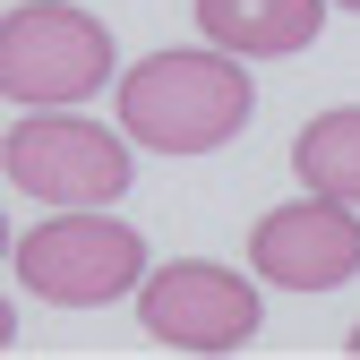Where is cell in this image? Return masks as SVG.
<instances>
[{"label": "cell", "mask_w": 360, "mask_h": 360, "mask_svg": "<svg viewBox=\"0 0 360 360\" xmlns=\"http://www.w3.org/2000/svg\"><path fill=\"white\" fill-rule=\"evenodd\" d=\"M9 275L52 309H103L146 283V240L129 223H112L103 206H60L9 249Z\"/></svg>", "instance_id": "2"}, {"label": "cell", "mask_w": 360, "mask_h": 360, "mask_svg": "<svg viewBox=\"0 0 360 360\" xmlns=\"http://www.w3.org/2000/svg\"><path fill=\"white\" fill-rule=\"evenodd\" d=\"M335 9H360V0H335Z\"/></svg>", "instance_id": "9"}, {"label": "cell", "mask_w": 360, "mask_h": 360, "mask_svg": "<svg viewBox=\"0 0 360 360\" xmlns=\"http://www.w3.org/2000/svg\"><path fill=\"white\" fill-rule=\"evenodd\" d=\"M249 275H232L214 257H172V266H155L138 283V326L155 343H172V352H240L257 335V318H266Z\"/></svg>", "instance_id": "5"}, {"label": "cell", "mask_w": 360, "mask_h": 360, "mask_svg": "<svg viewBox=\"0 0 360 360\" xmlns=\"http://www.w3.org/2000/svg\"><path fill=\"white\" fill-rule=\"evenodd\" d=\"M257 95L240 52L223 43H189V52H155L120 77V129L155 155H214L249 129Z\"/></svg>", "instance_id": "1"}, {"label": "cell", "mask_w": 360, "mask_h": 360, "mask_svg": "<svg viewBox=\"0 0 360 360\" xmlns=\"http://www.w3.org/2000/svg\"><path fill=\"white\" fill-rule=\"evenodd\" d=\"M352 352H360V326H352Z\"/></svg>", "instance_id": "10"}, {"label": "cell", "mask_w": 360, "mask_h": 360, "mask_svg": "<svg viewBox=\"0 0 360 360\" xmlns=\"http://www.w3.org/2000/svg\"><path fill=\"white\" fill-rule=\"evenodd\" d=\"M0 163H9V189H26V198H43V206H112L129 180H138V172H129V129L77 120L69 103L18 112Z\"/></svg>", "instance_id": "4"}, {"label": "cell", "mask_w": 360, "mask_h": 360, "mask_svg": "<svg viewBox=\"0 0 360 360\" xmlns=\"http://www.w3.org/2000/svg\"><path fill=\"white\" fill-rule=\"evenodd\" d=\"M198 34L240 60H283L326 34V0H198Z\"/></svg>", "instance_id": "7"}, {"label": "cell", "mask_w": 360, "mask_h": 360, "mask_svg": "<svg viewBox=\"0 0 360 360\" xmlns=\"http://www.w3.org/2000/svg\"><path fill=\"white\" fill-rule=\"evenodd\" d=\"M292 172H300V189H326V198H352L360 206V103L309 120L300 138H292Z\"/></svg>", "instance_id": "8"}, {"label": "cell", "mask_w": 360, "mask_h": 360, "mask_svg": "<svg viewBox=\"0 0 360 360\" xmlns=\"http://www.w3.org/2000/svg\"><path fill=\"white\" fill-rule=\"evenodd\" d=\"M112 77V26L86 18L77 0H18L0 26V95L18 112L86 103Z\"/></svg>", "instance_id": "3"}, {"label": "cell", "mask_w": 360, "mask_h": 360, "mask_svg": "<svg viewBox=\"0 0 360 360\" xmlns=\"http://www.w3.org/2000/svg\"><path fill=\"white\" fill-rule=\"evenodd\" d=\"M249 266L266 283H283V292H335V283H352L360 275V206L309 189V198H292L275 214H257Z\"/></svg>", "instance_id": "6"}]
</instances>
